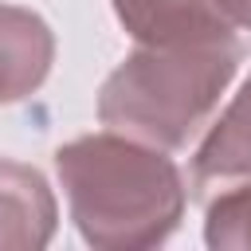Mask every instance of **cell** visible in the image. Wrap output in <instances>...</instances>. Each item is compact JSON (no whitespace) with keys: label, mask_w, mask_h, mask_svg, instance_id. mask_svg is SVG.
I'll use <instances>...</instances> for the list:
<instances>
[{"label":"cell","mask_w":251,"mask_h":251,"mask_svg":"<svg viewBox=\"0 0 251 251\" xmlns=\"http://www.w3.org/2000/svg\"><path fill=\"white\" fill-rule=\"evenodd\" d=\"M220 4L235 31H251V0H220Z\"/></svg>","instance_id":"8"},{"label":"cell","mask_w":251,"mask_h":251,"mask_svg":"<svg viewBox=\"0 0 251 251\" xmlns=\"http://www.w3.org/2000/svg\"><path fill=\"white\" fill-rule=\"evenodd\" d=\"M247 176H251V75L231 94V102L208 122L192 153L188 188L204 192V188H216V184L224 188Z\"/></svg>","instance_id":"6"},{"label":"cell","mask_w":251,"mask_h":251,"mask_svg":"<svg viewBox=\"0 0 251 251\" xmlns=\"http://www.w3.org/2000/svg\"><path fill=\"white\" fill-rule=\"evenodd\" d=\"M204 243L216 251H251V176L224 184L204 212Z\"/></svg>","instance_id":"7"},{"label":"cell","mask_w":251,"mask_h":251,"mask_svg":"<svg viewBox=\"0 0 251 251\" xmlns=\"http://www.w3.org/2000/svg\"><path fill=\"white\" fill-rule=\"evenodd\" d=\"M110 4L126 35L141 47H176L235 35L220 0H110Z\"/></svg>","instance_id":"3"},{"label":"cell","mask_w":251,"mask_h":251,"mask_svg":"<svg viewBox=\"0 0 251 251\" xmlns=\"http://www.w3.org/2000/svg\"><path fill=\"white\" fill-rule=\"evenodd\" d=\"M59 224V204L39 169L0 157V251L47 247Z\"/></svg>","instance_id":"5"},{"label":"cell","mask_w":251,"mask_h":251,"mask_svg":"<svg viewBox=\"0 0 251 251\" xmlns=\"http://www.w3.org/2000/svg\"><path fill=\"white\" fill-rule=\"evenodd\" d=\"M71 220L82 243L98 251L161 247L184 220L188 180L169 149L118 129L82 133L55 149Z\"/></svg>","instance_id":"1"},{"label":"cell","mask_w":251,"mask_h":251,"mask_svg":"<svg viewBox=\"0 0 251 251\" xmlns=\"http://www.w3.org/2000/svg\"><path fill=\"white\" fill-rule=\"evenodd\" d=\"M243 47L235 35L176 47H133L98 90V122L157 149H184L216 118Z\"/></svg>","instance_id":"2"},{"label":"cell","mask_w":251,"mask_h":251,"mask_svg":"<svg viewBox=\"0 0 251 251\" xmlns=\"http://www.w3.org/2000/svg\"><path fill=\"white\" fill-rule=\"evenodd\" d=\"M55 63L51 24L20 4H0V106L35 94Z\"/></svg>","instance_id":"4"}]
</instances>
